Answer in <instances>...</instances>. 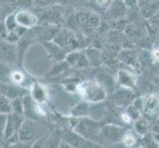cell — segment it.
<instances>
[{
  "label": "cell",
  "instance_id": "6da1fadb",
  "mask_svg": "<svg viewBox=\"0 0 159 148\" xmlns=\"http://www.w3.org/2000/svg\"><path fill=\"white\" fill-rule=\"evenodd\" d=\"M75 89L79 96L88 103H99L106 99V90L98 81H83Z\"/></svg>",
  "mask_w": 159,
  "mask_h": 148
},
{
  "label": "cell",
  "instance_id": "7a4b0ae2",
  "mask_svg": "<svg viewBox=\"0 0 159 148\" xmlns=\"http://www.w3.org/2000/svg\"><path fill=\"white\" fill-rule=\"evenodd\" d=\"M73 131L91 142L98 141L100 134V125L90 119L81 118L80 119H78L77 123L74 125Z\"/></svg>",
  "mask_w": 159,
  "mask_h": 148
},
{
  "label": "cell",
  "instance_id": "3957f363",
  "mask_svg": "<svg viewBox=\"0 0 159 148\" xmlns=\"http://www.w3.org/2000/svg\"><path fill=\"white\" fill-rule=\"evenodd\" d=\"M43 132V127L31 119H24L21 128L18 131L19 141L21 142H30L34 141L37 137L41 136V133Z\"/></svg>",
  "mask_w": 159,
  "mask_h": 148
},
{
  "label": "cell",
  "instance_id": "277c9868",
  "mask_svg": "<svg viewBox=\"0 0 159 148\" xmlns=\"http://www.w3.org/2000/svg\"><path fill=\"white\" fill-rule=\"evenodd\" d=\"M15 20L18 26L22 27L26 30L32 29L39 23V18L36 14L26 9L18 10L17 12L14 13Z\"/></svg>",
  "mask_w": 159,
  "mask_h": 148
},
{
  "label": "cell",
  "instance_id": "5b68a950",
  "mask_svg": "<svg viewBox=\"0 0 159 148\" xmlns=\"http://www.w3.org/2000/svg\"><path fill=\"white\" fill-rule=\"evenodd\" d=\"M62 140L72 148H93L91 141L82 137L81 135L76 133L75 131H64L61 135Z\"/></svg>",
  "mask_w": 159,
  "mask_h": 148
},
{
  "label": "cell",
  "instance_id": "8992f818",
  "mask_svg": "<svg viewBox=\"0 0 159 148\" xmlns=\"http://www.w3.org/2000/svg\"><path fill=\"white\" fill-rule=\"evenodd\" d=\"M23 122H24V118L22 114H17L14 113H11V114H7L4 137L8 139L10 136H12L13 134L18 133V131L21 128L22 123H23Z\"/></svg>",
  "mask_w": 159,
  "mask_h": 148
},
{
  "label": "cell",
  "instance_id": "52a82bcc",
  "mask_svg": "<svg viewBox=\"0 0 159 148\" xmlns=\"http://www.w3.org/2000/svg\"><path fill=\"white\" fill-rule=\"evenodd\" d=\"M54 43L59 47H61L64 52L68 49V47H70L71 52H73L77 47V41H76L74 36L66 30L57 33V35L54 37Z\"/></svg>",
  "mask_w": 159,
  "mask_h": 148
},
{
  "label": "cell",
  "instance_id": "ba28073f",
  "mask_svg": "<svg viewBox=\"0 0 159 148\" xmlns=\"http://www.w3.org/2000/svg\"><path fill=\"white\" fill-rule=\"evenodd\" d=\"M141 109L148 117H152L159 112V96L149 94L141 98Z\"/></svg>",
  "mask_w": 159,
  "mask_h": 148
},
{
  "label": "cell",
  "instance_id": "9c48e42d",
  "mask_svg": "<svg viewBox=\"0 0 159 148\" xmlns=\"http://www.w3.org/2000/svg\"><path fill=\"white\" fill-rule=\"evenodd\" d=\"M64 59L68 65H71V66H74V67L84 68V67L89 66L88 59L86 57L85 52H83L73 51L70 53H68Z\"/></svg>",
  "mask_w": 159,
  "mask_h": 148
},
{
  "label": "cell",
  "instance_id": "30bf717a",
  "mask_svg": "<svg viewBox=\"0 0 159 148\" xmlns=\"http://www.w3.org/2000/svg\"><path fill=\"white\" fill-rule=\"evenodd\" d=\"M77 22L80 24L81 28L85 31H92L101 25L100 18L94 14H80L77 17Z\"/></svg>",
  "mask_w": 159,
  "mask_h": 148
},
{
  "label": "cell",
  "instance_id": "8fae6325",
  "mask_svg": "<svg viewBox=\"0 0 159 148\" xmlns=\"http://www.w3.org/2000/svg\"><path fill=\"white\" fill-rule=\"evenodd\" d=\"M16 58V47L14 43L6 41H0V61L8 63L14 61Z\"/></svg>",
  "mask_w": 159,
  "mask_h": 148
},
{
  "label": "cell",
  "instance_id": "7c38bea8",
  "mask_svg": "<svg viewBox=\"0 0 159 148\" xmlns=\"http://www.w3.org/2000/svg\"><path fill=\"white\" fill-rule=\"evenodd\" d=\"M127 9L128 8L125 7L123 1H120V0H114L111 6L107 9V15L112 20H119L120 18L124 17L125 15Z\"/></svg>",
  "mask_w": 159,
  "mask_h": 148
},
{
  "label": "cell",
  "instance_id": "4fadbf2b",
  "mask_svg": "<svg viewBox=\"0 0 159 148\" xmlns=\"http://www.w3.org/2000/svg\"><path fill=\"white\" fill-rule=\"evenodd\" d=\"M134 92L129 88H124L117 91L113 96L114 102L119 106H129L134 101Z\"/></svg>",
  "mask_w": 159,
  "mask_h": 148
},
{
  "label": "cell",
  "instance_id": "5bb4252c",
  "mask_svg": "<svg viewBox=\"0 0 159 148\" xmlns=\"http://www.w3.org/2000/svg\"><path fill=\"white\" fill-rule=\"evenodd\" d=\"M118 58L122 62L128 65H130V66H134V67L139 63L138 54H136L135 51H134V49L130 47H125L122 51H120L118 54Z\"/></svg>",
  "mask_w": 159,
  "mask_h": 148
},
{
  "label": "cell",
  "instance_id": "9a60e30c",
  "mask_svg": "<svg viewBox=\"0 0 159 148\" xmlns=\"http://www.w3.org/2000/svg\"><path fill=\"white\" fill-rule=\"evenodd\" d=\"M159 11V0H150L145 4L139 6L140 15L146 20L152 18Z\"/></svg>",
  "mask_w": 159,
  "mask_h": 148
},
{
  "label": "cell",
  "instance_id": "2e32d148",
  "mask_svg": "<svg viewBox=\"0 0 159 148\" xmlns=\"http://www.w3.org/2000/svg\"><path fill=\"white\" fill-rule=\"evenodd\" d=\"M118 83L124 88H133L135 84V75L128 70H120L118 72Z\"/></svg>",
  "mask_w": 159,
  "mask_h": 148
},
{
  "label": "cell",
  "instance_id": "e0dca14e",
  "mask_svg": "<svg viewBox=\"0 0 159 148\" xmlns=\"http://www.w3.org/2000/svg\"><path fill=\"white\" fill-rule=\"evenodd\" d=\"M31 87V97L33 98V100L38 104L45 103L48 99V91L45 88V86L35 83Z\"/></svg>",
  "mask_w": 159,
  "mask_h": 148
},
{
  "label": "cell",
  "instance_id": "ac0fdd59",
  "mask_svg": "<svg viewBox=\"0 0 159 148\" xmlns=\"http://www.w3.org/2000/svg\"><path fill=\"white\" fill-rule=\"evenodd\" d=\"M46 51L50 57H53L57 61H62V60L65 58V53L64 51L59 47L56 43H48L47 47H45Z\"/></svg>",
  "mask_w": 159,
  "mask_h": 148
},
{
  "label": "cell",
  "instance_id": "d6986e66",
  "mask_svg": "<svg viewBox=\"0 0 159 148\" xmlns=\"http://www.w3.org/2000/svg\"><path fill=\"white\" fill-rule=\"evenodd\" d=\"M120 134H122V129L120 128H114L113 125H108L107 128L102 129V131L99 134V138L104 137V138L108 139L109 141H114V140H117L118 138H120Z\"/></svg>",
  "mask_w": 159,
  "mask_h": 148
},
{
  "label": "cell",
  "instance_id": "ffe728a7",
  "mask_svg": "<svg viewBox=\"0 0 159 148\" xmlns=\"http://www.w3.org/2000/svg\"><path fill=\"white\" fill-rule=\"evenodd\" d=\"M85 54L87 59H88L89 65L91 66H99L101 63H103L102 53L97 48H88L85 52Z\"/></svg>",
  "mask_w": 159,
  "mask_h": 148
},
{
  "label": "cell",
  "instance_id": "44dd1931",
  "mask_svg": "<svg viewBox=\"0 0 159 148\" xmlns=\"http://www.w3.org/2000/svg\"><path fill=\"white\" fill-rule=\"evenodd\" d=\"M88 104L87 102H82L77 104L72 110H71V114L75 118H83L88 114Z\"/></svg>",
  "mask_w": 159,
  "mask_h": 148
},
{
  "label": "cell",
  "instance_id": "7402d4cb",
  "mask_svg": "<svg viewBox=\"0 0 159 148\" xmlns=\"http://www.w3.org/2000/svg\"><path fill=\"white\" fill-rule=\"evenodd\" d=\"M12 113V104L10 98L5 95H0V114H9Z\"/></svg>",
  "mask_w": 159,
  "mask_h": 148
},
{
  "label": "cell",
  "instance_id": "603a6c76",
  "mask_svg": "<svg viewBox=\"0 0 159 148\" xmlns=\"http://www.w3.org/2000/svg\"><path fill=\"white\" fill-rule=\"evenodd\" d=\"M3 24H4V27H5V29H6L7 33L14 32L16 29H17L18 25H17V23H16L14 13L7 15L6 17H5V19H4Z\"/></svg>",
  "mask_w": 159,
  "mask_h": 148
},
{
  "label": "cell",
  "instance_id": "cb8c5ba5",
  "mask_svg": "<svg viewBox=\"0 0 159 148\" xmlns=\"http://www.w3.org/2000/svg\"><path fill=\"white\" fill-rule=\"evenodd\" d=\"M10 73L11 70L8 64L0 61V82L1 83H7L10 81Z\"/></svg>",
  "mask_w": 159,
  "mask_h": 148
},
{
  "label": "cell",
  "instance_id": "d4e9b609",
  "mask_svg": "<svg viewBox=\"0 0 159 148\" xmlns=\"http://www.w3.org/2000/svg\"><path fill=\"white\" fill-rule=\"evenodd\" d=\"M59 144V137L56 134H52L47 139L43 140V148H58Z\"/></svg>",
  "mask_w": 159,
  "mask_h": 148
},
{
  "label": "cell",
  "instance_id": "484cf974",
  "mask_svg": "<svg viewBox=\"0 0 159 148\" xmlns=\"http://www.w3.org/2000/svg\"><path fill=\"white\" fill-rule=\"evenodd\" d=\"M10 81L16 85H22L25 81V74L20 70H13L10 73Z\"/></svg>",
  "mask_w": 159,
  "mask_h": 148
},
{
  "label": "cell",
  "instance_id": "4316f807",
  "mask_svg": "<svg viewBox=\"0 0 159 148\" xmlns=\"http://www.w3.org/2000/svg\"><path fill=\"white\" fill-rule=\"evenodd\" d=\"M12 104V113L17 114H24V105H23V101L19 98H15L11 101Z\"/></svg>",
  "mask_w": 159,
  "mask_h": 148
},
{
  "label": "cell",
  "instance_id": "83f0119b",
  "mask_svg": "<svg viewBox=\"0 0 159 148\" xmlns=\"http://www.w3.org/2000/svg\"><path fill=\"white\" fill-rule=\"evenodd\" d=\"M125 34H127L128 37L130 38V39H138V38L141 37L140 30L136 26H134V25L127 26V28H125Z\"/></svg>",
  "mask_w": 159,
  "mask_h": 148
},
{
  "label": "cell",
  "instance_id": "f1b7e54d",
  "mask_svg": "<svg viewBox=\"0 0 159 148\" xmlns=\"http://www.w3.org/2000/svg\"><path fill=\"white\" fill-rule=\"evenodd\" d=\"M6 120H7V114H0V138L4 136L5 127H6Z\"/></svg>",
  "mask_w": 159,
  "mask_h": 148
},
{
  "label": "cell",
  "instance_id": "f546056e",
  "mask_svg": "<svg viewBox=\"0 0 159 148\" xmlns=\"http://www.w3.org/2000/svg\"><path fill=\"white\" fill-rule=\"evenodd\" d=\"M123 141H124V143H125V146L130 147V146H133L134 144L135 138L131 133H125V136H124V138H123Z\"/></svg>",
  "mask_w": 159,
  "mask_h": 148
},
{
  "label": "cell",
  "instance_id": "4dcf8cb0",
  "mask_svg": "<svg viewBox=\"0 0 159 148\" xmlns=\"http://www.w3.org/2000/svg\"><path fill=\"white\" fill-rule=\"evenodd\" d=\"M94 1L98 7L107 10L110 6H111V4L114 2V0H94Z\"/></svg>",
  "mask_w": 159,
  "mask_h": 148
},
{
  "label": "cell",
  "instance_id": "1f68e13d",
  "mask_svg": "<svg viewBox=\"0 0 159 148\" xmlns=\"http://www.w3.org/2000/svg\"><path fill=\"white\" fill-rule=\"evenodd\" d=\"M124 4L127 8H134L139 5V0H123Z\"/></svg>",
  "mask_w": 159,
  "mask_h": 148
},
{
  "label": "cell",
  "instance_id": "d6a6232c",
  "mask_svg": "<svg viewBox=\"0 0 159 148\" xmlns=\"http://www.w3.org/2000/svg\"><path fill=\"white\" fill-rule=\"evenodd\" d=\"M148 21H149V23H150L151 25L159 27V11H158V12H157L154 16H153L152 18H150Z\"/></svg>",
  "mask_w": 159,
  "mask_h": 148
},
{
  "label": "cell",
  "instance_id": "836d02e7",
  "mask_svg": "<svg viewBox=\"0 0 159 148\" xmlns=\"http://www.w3.org/2000/svg\"><path fill=\"white\" fill-rule=\"evenodd\" d=\"M151 57L156 62H159V47L153 48L151 52Z\"/></svg>",
  "mask_w": 159,
  "mask_h": 148
},
{
  "label": "cell",
  "instance_id": "e575fe53",
  "mask_svg": "<svg viewBox=\"0 0 159 148\" xmlns=\"http://www.w3.org/2000/svg\"><path fill=\"white\" fill-rule=\"evenodd\" d=\"M122 119H123L124 122H125V123H130V120H131V118L129 117V114H127V113L122 114Z\"/></svg>",
  "mask_w": 159,
  "mask_h": 148
},
{
  "label": "cell",
  "instance_id": "d590c367",
  "mask_svg": "<svg viewBox=\"0 0 159 148\" xmlns=\"http://www.w3.org/2000/svg\"><path fill=\"white\" fill-rule=\"evenodd\" d=\"M58 148H72L71 146H69L67 143H65V142L63 141V142H61V143L59 144V146H58Z\"/></svg>",
  "mask_w": 159,
  "mask_h": 148
},
{
  "label": "cell",
  "instance_id": "8d00e7d4",
  "mask_svg": "<svg viewBox=\"0 0 159 148\" xmlns=\"http://www.w3.org/2000/svg\"><path fill=\"white\" fill-rule=\"evenodd\" d=\"M4 13H3V11L2 10H0V24H2L3 22H4Z\"/></svg>",
  "mask_w": 159,
  "mask_h": 148
},
{
  "label": "cell",
  "instance_id": "74e56055",
  "mask_svg": "<svg viewBox=\"0 0 159 148\" xmlns=\"http://www.w3.org/2000/svg\"><path fill=\"white\" fill-rule=\"evenodd\" d=\"M120 1H123V0H120Z\"/></svg>",
  "mask_w": 159,
  "mask_h": 148
}]
</instances>
